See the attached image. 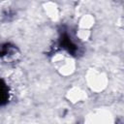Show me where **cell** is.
Wrapping results in <instances>:
<instances>
[{"label": "cell", "mask_w": 124, "mask_h": 124, "mask_svg": "<svg viewBox=\"0 0 124 124\" xmlns=\"http://www.w3.org/2000/svg\"><path fill=\"white\" fill-rule=\"evenodd\" d=\"M7 97H8V95H7V87H6L5 83L2 80H0V105L6 101Z\"/></svg>", "instance_id": "1"}]
</instances>
